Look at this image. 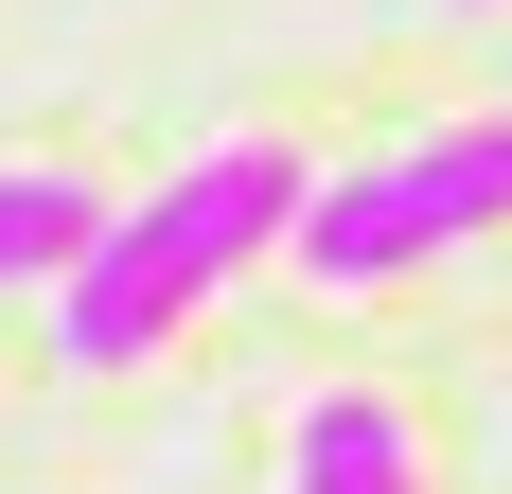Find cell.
Masks as SVG:
<instances>
[{"label": "cell", "instance_id": "obj_1", "mask_svg": "<svg viewBox=\"0 0 512 494\" xmlns=\"http://www.w3.org/2000/svg\"><path fill=\"white\" fill-rule=\"evenodd\" d=\"M301 195H318L301 142H212V159H177V177H159L142 212H106L89 265L53 283V353H71V371H142L212 283H248L265 247L301 230Z\"/></svg>", "mask_w": 512, "mask_h": 494}, {"label": "cell", "instance_id": "obj_2", "mask_svg": "<svg viewBox=\"0 0 512 494\" xmlns=\"http://www.w3.org/2000/svg\"><path fill=\"white\" fill-rule=\"evenodd\" d=\"M477 230H512V124H424V142H389V159H354V177H318L301 195V283H407V265H442V247H477Z\"/></svg>", "mask_w": 512, "mask_h": 494}, {"label": "cell", "instance_id": "obj_3", "mask_svg": "<svg viewBox=\"0 0 512 494\" xmlns=\"http://www.w3.org/2000/svg\"><path fill=\"white\" fill-rule=\"evenodd\" d=\"M283 494H424L407 406H389V389H318V406H301V442H283Z\"/></svg>", "mask_w": 512, "mask_h": 494}, {"label": "cell", "instance_id": "obj_4", "mask_svg": "<svg viewBox=\"0 0 512 494\" xmlns=\"http://www.w3.org/2000/svg\"><path fill=\"white\" fill-rule=\"evenodd\" d=\"M89 230H106L89 177H0V283H71V265H89Z\"/></svg>", "mask_w": 512, "mask_h": 494}]
</instances>
